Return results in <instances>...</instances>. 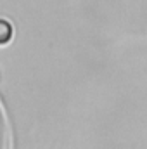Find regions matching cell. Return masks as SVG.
<instances>
[{
    "label": "cell",
    "instance_id": "obj_1",
    "mask_svg": "<svg viewBox=\"0 0 147 149\" xmlns=\"http://www.w3.org/2000/svg\"><path fill=\"white\" fill-rule=\"evenodd\" d=\"M0 114L3 118V128H2V139H0V144L2 149H16V137H14V127L9 120V114L3 108V101L0 97Z\"/></svg>",
    "mask_w": 147,
    "mask_h": 149
},
{
    "label": "cell",
    "instance_id": "obj_2",
    "mask_svg": "<svg viewBox=\"0 0 147 149\" xmlns=\"http://www.w3.org/2000/svg\"><path fill=\"white\" fill-rule=\"evenodd\" d=\"M14 37V28H12V24L7 21V19H3V17H0V45H7L10 40Z\"/></svg>",
    "mask_w": 147,
    "mask_h": 149
}]
</instances>
